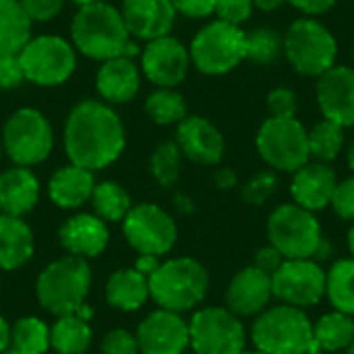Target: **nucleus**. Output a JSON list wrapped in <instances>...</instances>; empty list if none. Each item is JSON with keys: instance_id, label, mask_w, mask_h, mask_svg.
Instances as JSON below:
<instances>
[{"instance_id": "f257e3e1", "label": "nucleus", "mask_w": 354, "mask_h": 354, "mask_svg": "<svg viewBox=\"0 0 354 354\" xmlns=\"http://www.w3.org/2000/svg\"><path fill=\"white\" fill-rule=\"evenodd\" d=\"M124 127L116 112L95 100L79 102L64 124V151L71 164L102 170L114 164L124 149Z\"/></svg>"}, {"instance_id": "f03ea898", "label": "nucleus", "mask_w": 354, "mask_h": 354, "mask_svg": "<svg viewBox=\"0 0 354 354\" xmlns=\"http://www.w3.org/2000/svg\"><path fill=\"white\" fill-rule=\"evenodd\" d=\"M75 48L93 60H110L118 56H135L137 46L131 41V33L118 8L108 2L85 4L77 10L73 25Z\"/></svg>"}, {"instance_id": "7ed1b4c3", "label": "nucleus", "mask_w": 354, "mask_h": 354, "mask_svg": "<svg viewBox=\"0 0 354 354\" xmlns=\"http://www.w3.org/2000/svg\"><path fill=\"white\" fill-rule=\"evenodd\" d=\"M209 288V274L193 257H174L149 276V297L160 309L187 313L203 303Z\"/></svg>"}, {"instance_id": "20e7f679", "label": "nucleus", "mask_w": 354, "mask_h": 354, "mask_svg": "<svg viewBox=\"0 0 354 354\" xmlns=\"http://www.w3.org/2000/svg\"><path fill=\"white\" fill-rule=\"evenodd\" d=\"M251 342L268 354H303L313 348V322L305 309L286 303L270 305L255 317Z\"/></svg>"}, {"instance_id": "39448f33", "label": "nucleus", "mask_w": 354, "mask_h": 354, "mask_svg": "<svg viewBox=\"0 0 354 354\" xmlns=\"http://www.w3.org/2000/svg\"><path fill=\"white\" fill-rule=\"evenodd\" d=\"M91 288V268L87 259L64 255L41 270L35 282L39 305L56 315H73L87 299Z\"/></svg>"}, {"instance_id": "423d86ee", "label": "nucleus", "mask_w": 354, "mask_h": 354, "mask_svg": "<svg viewBox=\"0 0 354 354\" xmlns=\"http://www.w3.org/2000/svg\"><path fill=\"white\" fill-rule=\"evenodd\" d=\"M284 56L305 77H322L336 64L338 41L315 17H301L284 33Z\"/></svg>"}, {"instance_id": "0eeeda50", "label": "nucleus", "mask_w": 354, "mask_h": 354, "mask_svg": "<svg viewBox=\"0 0 354 354\" xmlns=\"http://www.w3.org/2000/svg\"><path fill=\"white\" fill-rule=\"evenodd\" d=\"M261 160L278 172H297L311 160L309 131L297 116H270L255 137Z\"/></svg>"}, {"instance_id": "6e6552de", "label": "nucleus", "mask_w": 354, "mask_h": 354, "mask_svg": "<svg viewBox=\"0 0 354 354\" xmlns=\"http://www.w3.org/2000/svg\"><path fill=\"white\" fill-rule=\"evenodd\" d=\"M268 241L284 259H315L324 232L317 216L292 201L278 205L270 214Z\"/></svg>"}, {"instance_id": "1a4fd4ad", "label": "nucleus", "mask_w": 354, "mask_h": 354, "mask_svg": "<svg viewBox=\"0 0 354 354\" xmlns=\"http://www.w3.org/2000/svg\"><path fill=\"white\" fill-rule=\"evenodd\" d=\"M191 62L203 75H226L247 60V31L226 21L207 23L191 41Z\"/></svg>"}, {"instance_id": "9d476101", "label": "nucleus", "mask_w": 354, "mask_h": 354, "mask_svg": "<svg viewBox=\"0 0 354 354\" xmlns=\"http://www.w3.org/2000/svg\"><path fill=\"white\" fill-rule=\"evenodd\" d=\"M17 58L23 71V79L41 87L64 83L77 66L73 46L58 35L31 37L17 54Z\"/></svg>"}, {"instance_id": "9b49d317", "label": "nucleus", "mask_w": 354, "mask_h": 354, "mask_svg": "<svg viewBox=\"0 0 354 354\" xmlns=\"http://www.w3.org/2000/svg\"><path fill=\"white\" fill-rule=\"evenodd\" d=\"M54 145V133L48 118L33 108H21L8 116L2 131V149L17 166L44 162Z\"/></svg>"}, {"instance_id": "f8f14e48", "label": "nucleus", "mask_w": 354, "mask_h": 354, "mask_svg": "<svg viewBox=\"0 0 354 354\" xmlns=\"http://www.w3.org/2000/svg\"><path fill=\"white\" fill-rule=\"evenodd\" d=\"M189 338L195 354H243L247 330L226 307H203L189 322Z\"/></svg>"}, {"instance_id": "ddd939ff", "label": "nucleus", "mask_w": 354, "mask_h": 354, "mask_svg": "<svg viewBox=\"0 0 354 354\" xmlns=\"http://www.w3.org/2000/svg\"><path fill=\"white\" fill-rule=\"evenodd\" d=\"M122 234L131 249L139 255L162 257L170 253L178 239L174 218L156 203H139L131 207L122 220Z\"/></svg>"}, {"instance_id": "4468645a", "label": "nucleus", "mask_w": 354, "mask_h": 354, "mask_svg": "<svg viewBox=\"0 0 354 354\" xmlns=\"http://www.w3.org/2000/svg\"><path fill=\"white\" fill-rule=\"evenodd\" d=\"M274 299L307 309L326 297V270L315 259H284L272 274Z\"/></svg>"}, {"instance_id": "2eb2a0df", "label": "nucleus", "mask_w": 354, "mask_h": 354, "mask_svg": "<svg viewBox=\"0 0 354 354\" xmlns=\"http://www.w3.org/2000/svg\"><path fill=\"white\" fill-rule=\"evenodd\" d=\"M139 354H185L191 348L189 324L180 313L158 309L137 328Z\"/></svg>"}, {"instance_id": "dca6fc26", "label": "nucleus", "mask_w": 354, "mask_h": 354, "mask_svg": "<svg viewBox=\"0 0 354 354\" xmlns=\"http://www.w3.org/2000/svg\"><path fill=\"white\" fill-rule=\"evenodd\" d=\"M191 66L189 48L172 35L147 41L141 54V68L145 77L158 87H176L185 81Z\"/></svg>"}, {"instance_id": "f3484780", "label": "nucleus", "mask_w": 354, "mask_h": 354, "mask_svg": "<svg viewBox=\"0 0 354 354\" xmlns=\"http://www.w3.org/2000/svg\"><path fill=\"white\" fill-rule=\"evenodd\" d=\"M317 106L324 118L340 124L342 129L354 127V68L334 64L317 77Z\"/></svg>"}, {"instance_id": "a211bd4d", "label": "nucleus", "mask_w": 354, "mask_h": 354, "mask_svg": "<svg viewBox=\"0 0 354 354\" xmlns=\"http://www.w3.org/2000/svg\"><path fill=\"white\" fill-rule=\"evenodd\" d=\"M274 299L272 276L255 266L239 270L226 288V309L236 317H257Z\"/></svg>"}, {"instance_id": "6ab92c4d", "label": "nucleus", "mask_w": 354, "mask_h": 354, "mask_svg": "<svg viewBox=\"0 0 354 354\" xmlns=\"http://www.w3.org/2000/svg\"><path fill=\"white\" fill-rule=\"evenodd\" d=\"M176 145L183 156L201 166H216L222 162L226 151L224 135L203 116H187L178 122Z\"/></svg>"}, {"instance_id": "aec40b11", "label": "nucleus", "mask_w": 354, "mask_h": 354, "mask_svg": "<svg viewBox=\"0 0 354 354\" xmlns=\"http://www.w3.org/2000/svg\"><path fill=\"white\" fill-rule=\"evenodd\" d=\"M338 187V176L334 168L326 162H307L297 172H292L290 195L292 201L313 214L332 205Z\"/></svg>"}, {"instance_id": "412c9836", "label": "nucleus", "mask_w": 354, "mask_h": 354, "mask_svg": "<svg viewBox=\"0 0 354 354\" xmlns=\"http://www.w3.org/2000/svg\"><path fill=\"white\" fill-rule=\"evenodd\" d=\"M58 241L68 255L91 259L106 251L110 232L95 214H75L58 228Z\"/></svg>"}, {"instance_id": "4be33fe9", "label": "nucleus", "mask_w": 354, "mask_h": 354, "mask_svg": "<svg viewBox=\"0 0 354 354\" xmlns=\"http://www.w3.org/2000/svg\"><path fill=\"white\" fill-rule=\"evenodd\" d=\"M120 15L129 33L145 41L168 35L176 19L170 0H122Z\"/></svg>"}, {"instance_id": "5701e85b", "label": "nucleus", "mask_w": 354, "mask_h": 354, "mask_svg": "<svg viewBox=\"0 0 354 354\" xmlns=\"http://www.w3.org/2000/svg\"><path fill=\"white\" fill-rule=\"evenodd\" d=\"M39 199V183L27 166H15L0 174V214L23 218Z\"/></svg>"}, {"instance_id": "b1692460", "label": "nucleus", "mask_w": 354, "mask_h": 354, "mask_svg": "<svg viewBox=\"0 0 354 354\" xmlns=\"http://www.w3.org/2000/svg\"><path fill=\"white\" fill-rule=\"evenodd\" d=\"M139 68L131 56H118L104 60L97 71L95 87L100 95L110 104H127L139 91Z\"/></svg>"}, {"instance_id": "393cba45", "label": "nucleus", "mask_w": 354, "mask_h": 354, "mask_svg": "<svg viewBox=\"0 0 354 354\" xmlns=\"http://www.w3.org/2000/svg\"><path fill=\"white\" fill-rule=\"evenodd\" d=\"M93 189H95L93 172L75 164L58 168L48 183V193L52 203L62 209L81 207L85 201L91 199Z\"/></svg>"}, {"instance_id": "a878e982", "label": "nucleus", "mask_w": 354, "mask_h": 354, "mask_svg": "<svg viewBox=\"0 0 354 354\" xmlns=\"http://www.w3.org/2000/svg\"><path fill=\"white\" fill-rule=\"evenodd\" d=\"M33 232L23 218L0 214V270L12 272L33 257Z\"/></svg>"}, {"instance_id": "bb28decb", "label": "nucleus", "mask_w": 354, "mask_h": 354, "mask_svg": "<svg viewBox=\"0 0 354 354\" xmlns=\"http://www.w3.org/2000/svg\"><path fill=\"white\" fill-rule=\"evenodd\" d=\"M149 299V278L135 268L116 270L106 282V301L118 311H139Z\"/></svg>"}, {"instance_id": "cd10ccee", "label": "nucleus", "mask_w": 354, "mask_h": 354, "mask_svg": "<svg viewBox=\"0 0 354 354\" xmlns=\"http://www.w3.org/2000/svg\"><path fill=\"white\" fill-rule=\"evenodd\" d=\"M31 23L19 0H0V54L17 56L31 39Z\"/></svg>"}, {"instance_id": "c85d7f7f", "label": "nucleus", "mask_w": 354, "mask_h": 354, "mask_svg": "<svg viewBox=\"0 0 354 354\" xmlns=\"http://www.w3.org/2000/svg\"><path fill=\"white\" fill-rule=\"evenodd\" d=\"M354 340L353 315L330 311L313 324V348L322 353L346 351Z\"/></svg>"}, {"instance_id": "c756f323", "label": "nucleus", "mask_w": 354, "mask_h": 354, "mask_svg": "<svg viewBox=\"0 0 354 354\" xmlns=\"http://www.w3.org/2000/svg\"><path fill=\"white\" fill-rule=\"evenodd\" d=\"M93 332L79 315H62L50 328V348L56 354H85L91 346Z\"/></svg>"}, {"instance_id": "7c9ffc66", "label": "nucleus", "mask_w": 354, "mask_h": 354, "mask_svg": "<svg viewBox=\"0 0 354 354\" xmlns=\"http://www.w3.org/2000/svg\"><path fill=\"white\" fill-rule=\"evenodd\" d=\"M326 299L334 311L354 317V257L334 261L326 272Z\"/></svg>"}, {"instance_id": "2f4dec72", "label": "nucleus", "mask_w": 354, "mask_h": 354, "mask_svg": "<svg viewBox=\"0 0 354 354\" xmlns=\"http://www.w3.org/2000/svg\"><path fill=\"white\" fill-rule=\"evenodd\" d=\"M10 348L21 354H44L50 348V328L44 319L27 315L10 326Z\"/></svg>"}, {"instance_id": "473e14b6", "label": "nucleus", "mask_w": 354, "mask_h": 354, "mask_svg": "<svg viewBox=\"0 0 354 354\" xmlns=\"http://www.w3.org/2000/svg\"><path fill=\"white\" fill-rule=\"evenodd\" d=\"M89 201L93 205L95 216L102 218L104 222H120L127 218V214L133 207L127 189L112 180H104L95 185Z\"/></svg>"}, {"instance_id": "72a5a7b5", "label": "nucleus", "mask_w": 354, "mask_h": 354, "mask_svg": "<svg viewBox=\"0 0 354 354\" xmlns=\"http://www.w3.org/2000/svg\"><path fill=\"white\" fill-rule=\"evenodd\" d=\"M344 149V129L328 118L309 131V151L315 162H334Z\"/></svg>"}, {"instance_id": "f704fd0d", "label": "nucleus", "mask_w": 354, "mask_h": 354, "mask_svg": "<svg viewBox=\"0 0 354 354\" xmlns=\"http://www.w3.org/2000/svg\"><path fill=\"white\" fill-rule=\"evenodd\" d=\"M145 112L158 124H178L187 118L185 97L172 87H160L145 102Z\"/></svg>"}, {"instance_id": "c9c22d12", "label": "nucleus", "mask_w": 354, "mask_h": 354, "mask_svg": "<svg viewBox=\"0 0 354 354\" xmlns=\"http://www.w3.org/2000/svg\"><path fill=\"white\" fill-rule=\"evenodd\" d=\"M284 54V37L270 27H257L247 33V60L255 64H270Z\"/></svg>"}, {"instance_id": "e433bc0d", "label": "nucleus", "mask_w": 354, "mask_h": 354, "mask_svg": "<svg viewBox=\"0 0 354 354\" xmlns=\"http://www.w3.org/2000/svg\"><path fill=\"white\" fill-rule=\"evenodd\" d=\"M180 158H183V151L176 145V141H164L151 153L149 168H151L153 178L162 187H172L178 180V176H180Z\"/></svg>"}, {"instance_id": "4c0bfd02", "label": "nucleus", "mask_w": 354, "mask_h": 354, "mask_svg": "<svg viewBox=\"0 0 354 354\" xmlns=\"http://www.w3.org/2000/svg\"><path fill=\"white\" fill-rule=\"evenodd\" d=\"M278 185H280L278 176L272 170H263V172H257L255 176H251L245 183L241 195L249 205H263L278 191Z\"/></svg>"}, {"instance_id": "58836bf2", "label": "nucleus", "mask_w": 354, "mask_h": 354, "mask_svg": "<svg viewBox=\"0 0 354 354\" xmlns=\"http://www.w3.org/2000/svg\"><path fill=\"white\" fill-rule=\"evenodd\" d=\"M253 0H218L216 2V15L220 21H226L230 25H243L253 15Z\"/></svg>"}, {"instance_id": "ea45409f", "label": "nucleus", "mask_w": 354, "mask_h": 354, "mask_svg": "<svg viewBox=\"0 0 354 354\" xmlns=\"http://www.w3.org/2000/svg\"><path fill=\"white\" fill-rule=\"evenodd\" d=\"M299 100L290 87H276L268 93V112L270 116H297Z\"/></svg>"}, {"instance_id": "a19ab883", "label": "nucleus", "mask_w": 354, "mask_h": 354, "mask_svg": "<svg viewBox=\"0 0 354 354\" xmlns=\"http://www.w3.org/2000/svg\"><path fill=\"white\" fill-rule=\"evenodd\" d=\"M330 207L336 212L338 218H342L346 222H354V174L344 180H338V187H336Z\"/></svg>"}, {"instance_id": "79ce46f5", "label": "nucleus", "mask_w": 354, "mask_h": 354, "mask_svg": "<svg viewBox=\"0 0 354 354\" xmlns=\"http://www.w3.org/2000/svg\"><path fill=\"white\" fill-rule=\"evenodd\" d=\"M102 354H139L137 336L127 330H112L102 340Z\"/></svg>"}, {"instance_id": "37998d69", "label": "nucleus", "mask_w": 354, "mask_h": 354, "mask_svg": "<svg viewBox=\"0 0 354 354\" xmlns=\"http://www.w3.org/2000/svg\"><path fill=\"white\" fill-rule=\"evenodd\" d=\"M19 2L31 21H50L64 6V0H19Z\"/></svg>"}, {"instance_id": "c03bdc74", "label": "nucleus", "mask_w": 354, "mask_h": 354, "mask_svg": "<svg viewBox=\"0 0 354 354\" xmlns=\"http://www.w3.org/2000/svg\"><path fill=\"white\" fill-rule=\"evenodd\" d=\"M23 71L19 58L12 54H0V89H12L21 85Z\"/></svg>"}, {"instance_id": "a18cd8bd", "label": "nucleus", "mask_w": 354, "mask_h": 354, "mask_svg": "<svg viewBox=\"0 0 354 354\" xmlns=\"http://www.w3.org/2000/svg\"><path fill=\"white\" fill-rule=\"evenodd\" d=\"M170 2L176 12L191 17V19H203L216 10L218 0H170Z\"/></svg>"}, {"instance_id": "49530a36", "label": "nucleus", "mask_w": 354, "mask_h": 354, "mask_svg": "<svg viewBox=\"0 0 354 354\" xmlns=\"http://www.w3.org/2000/svg\"><path fill=\"white\" fill-rule=\"evenodd\" d=\"M282 263H284V255H282L276 247H272V245L261 247V249L255 253V259H253V266L259 268V270H263V272L270 274V276H272Z\"/></svg>"}, {"instance_id": "de8ad7c7", "label": "nucleus", "mask_w": 354, "mask_h": 354, "mask_svg": "<svg viewBox=\"0 0 354 354\" xmlns=\"http://www.w3.org/2000/svg\"><path fill=\"white\" fill-rule=\"evenodd\" d=\"M286 2L295 6L299 12H303L305 17H317L332 10L338 0H286Z\"/></svg>"}, {"instance_id": "09e8293b", "label": "nucleus", "mask_w": 354, "mask_h": 354, "mask_svg": "<svg viewBox=\"0 0 354 354\" xmlns=\"http://www.w3.org/2000/svg\"><path fill=\"white\" fill-rule=\"evenodd\" d=\"M214 180H216V187L222 189V191H230V189H234V187L239 185L236 172L230 170V168H220V170L216 172Z\"/></svg>"}, {"instance_id": "8fccbe9b", "label": "nucleus", "mask_w": 354, "mask_h": 354, "mask_svg": "<svg viewBox=\"0 0 354 354\" xmlns=\"http://www.w3.org/2000/svg\"><path fill=\"white\" fill-rule=\"evenodd\" d=\"M158 268H160V261H158V257H153V255H141V257L137 259V263H135V270L141 272V274L147 276V278H149Z\"/></svg>"}, {"instance_id": "3c124183", "label": "nucleus", "mask_w": 354, "mask_h": 354, "mask_svg": "<svg viewBox=\"0 0 354 354\" xmlns=\"http://www.w3.org/2000/svg\"><path fill=\"white\" fill-rule=\"evenodd\" d=\"M10 348V326L4 317H0V353Z\"/></svg>"}, {"instance_id": "603ef678", "label": "nucleus", "mask_w": 354, "mask_h": 354, "mask_svg": "<svg viewBox=\"0 0 354 354\" xmlns=\"http://www.w3.org/2000/svg\"><path fill=\"white\" fill-rule=\"evenodd\" d=\"M286 0H253V6L263 10V12H272V10H278Z\"/></svg>"}, {"instance_id": "864d4df0", "label": "nucleus", "mask_w": 354, "mask_h": 354, "mask_svg": "<svg viewBox=\"0 0 354 354\" xmlns=\"http://www.w3.org/2000/svg\"><path fill=\"white\" fill-rule=\"evenodd\" d=\"M174 203H176L178 212H183V214H191L193 212V201L187 195H176Z\"/></svg>"}, {"instance_id": "5fc2aeb1", "label": "nucleus", "mask_w": 354, "mask_h": 354, "mask_svg": "<svg viewBox=\"0 0 354 354\" xmlns=\"http://www.w3.org/2000/svg\"><path fill=\"white\" fill-rule=\"evenodd\" d=\"M346 162H348V168L354 172V139L351 141L348 149H346Z\"/></svg>"}, {"instance_id": "6e6d98bb", "label": "nucleus", "mask_w": 354, "mask_h": 354, "mask_svg": "<svg viewBox=\"0 0 354 354\" xmlns=\"http://www.w3.org/2000/svg\"><path fill=\"white\" fill-rule=\"evenodd\" d=\"M346 245H348V251H351V257H354V222L346 234Z\"/></svg>"}, {"instance_id": "4d7b16f0", "label": "nucleus", "mask_w": 354, "mask_h": 354, "mask_svg": "<svg viewBox=\"0 0 354 354\" xmlns=\"http://www.w3.org/2000/svg\"><path fill=\"white\" fill-rule=\"evenodd\" d=\"M79 6H85V4H93V2H104V0H75Z\"/></svg>"}, {"instance_id": "13d9d810", "label": "nucleus", "mask_w": 354, "mask_h": 354, "mask_svg": "<svg viewBox=\"0 0 354 354\" xmlns=\"http://www.w3.org/2000/svg\"><path fill=\"white\" fill-rule=\"evenodd\" d=\"M243 354H268V353H263V351H257V348H253V351H245Z\"/></svg>"}, {"instance_id": "bf43d9fd", "label": "nucleus", "mask_w": 354, "mask_h": 354, "mask_svg": "<svg viewBox=\"0 0 354 354\" xmlns=\"http://www.w3.org/2000/svg\"><path fill=\"white\" fill-rule=\"evenodd\" d=\"M346 354H354V340L348 344V348H346Z\"/></svg>"}, {"instance_id": "052dcab7", "label": "nucleus", "mask_w": 354, "mask_h": 354, "mask_svg": "<svg viewBox=\"0 0 354 354\" xmlns=\"http://www.w3.org/2000/svg\"><path fill=\"white\" fill-rule=\"evenodd\" d=\"M303 354H326V353H322V351H315V348H311V351H307V353H303Z\"/></svg>"}, {"instance_id": "680f3d73", "label": "nucleus", "mask_w": 354, "mask_h": 354, "mask_svg": "<svg viewBox=\"0 0 354 354\" xmlns=\"http://www.w3.org/2000/svg\"><path fill=\"white\" fill-rule=\"evenodd\" d=\"M0 354H21V353H17V351H12V348H6L4 353H0Z\"/></svg>"}, {"instance_id": "e2e57ef3", "label": "nucleus", "mask_w": 354, "mask_h": 354, "mask_svg": "<svg viewBox=\"0 0 354 354\" xmlns=\"http://www.w3.org/2000/svg\"><path fill=\"white\" fill-rule=\"evenodd\" d=\"M0 158H2V141H0Z\"/></svg>"}, {"instance_id": "0e129e2a", "label": "nucleus", "mask_w": 354, "mask_h": 354, "mask_svg": "<svg viewBox=\"0 0 354 354\" xmlns=\"http://www.w3.org/2000/svg\"><path fill=\"white\" fill-rule=\"evenodd\" d=\"M353 58H354V46H353Z\"/></svg>"}]
</instances>
